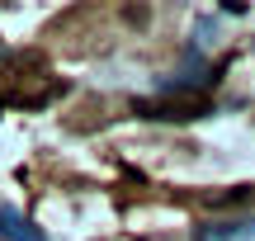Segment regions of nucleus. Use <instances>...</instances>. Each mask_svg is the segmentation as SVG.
<instances>
[{
  "label": "nucleus",
  "mask_w": 255,
  "mask_h": 241,
  "mask_svg": "<svg viewBox=\"0 0 255 241\" xmlns=\"http://www.w3.org/2000/svg\"><path fill=\"white\" fill-rule=\"evenodd\" d=\"M213 109V100L203 90H165L156 100H142L137 114L142 119H165V123H189V119H203Z\"/></svg>",
  "instance_id": "nucleus-1"
},
{
  "label": "nucleus",
  "mask_w": 255,
  "mask_h": 241,
  "mask_svg": "<svg viewBox=\"0 0 255 241\" xmlns=\"http://www.w3.org/2000/svg\"><path fill=\"white\" fill-rule=\"evenodd\" d=\"M194 241H255V218H218V223H203Z\"/></svg>",
  "instance_id": "nucleus-2"
},
{
  "label": "nucleus",
  "mask_w": 255,
  "mask_h": 241,
  "mask_svg": "<svg viewBox=\"0 0 255 241\" xmlns=\"http://www.w3.org/2000/svg\"><path fill=\"white\" fill-rule=\"evenodd\" d=\"M0 237H5V241H47L19 208H9V204H0Z\"/></svg>",
  "instance_id": "nucleus-3"
}]
</instances>
